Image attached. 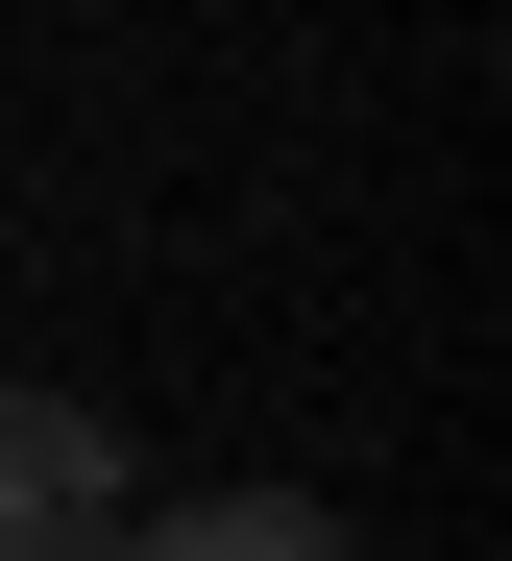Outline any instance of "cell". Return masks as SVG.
Here are the masks:
<instances>
[{
	"label": "cell",
	"instance_id": "1",
	"mask_svg": "<svg viewBox=\"0 0 512 561\" xmlns=\"http://www.w3.org/2000/svg\"><path fill=\"white\" fill-rule=\"evenodd\" d=\"M123 513H147L123 415H98V391H0V561H98Z\"/></svg>",
	"mask_w": 512,
	"mask_h": 561
},
{
	"label": "cell",
	"instance_id": "2",
	"mask_svg": "<svg viewBox=\"0 0 512 561\" xmlns=\"http://www.w3.org/2000/svg\"><path fill=\"white\" fill-rule=\"evenodd\" d=\"M98 561H366V537H342V513H318V489H195V513H171V537H147V513H123V537H98Z\"/></svg>",
	"mask_w": 512,
	"mask_h": 561
}]
</instances>
